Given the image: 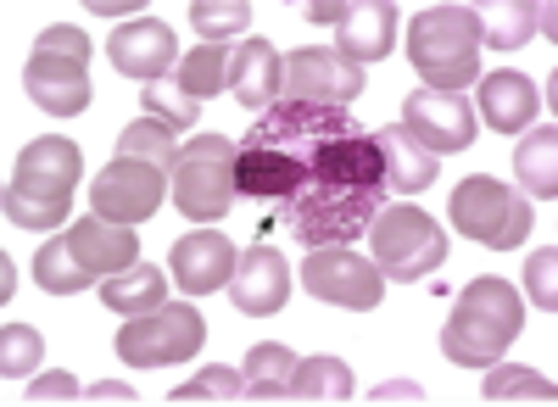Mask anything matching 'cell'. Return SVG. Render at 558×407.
Masks as SVG:
<instances>
[{
	"label": "cell",
	"mask_w": 558,
	"mask_h": 407,
	"mask_svg": "<svg viewBox=\"0 0 558 407\" xmlns=\"http://www.w3.org/2000/svg\"><path fill=\"white\" fill-rule=\"evenodd\" d=\"M553 380L536 374V369H514V363H492L486 369V385H481V402H536V407H553Z\"/></svg>",
	"instance_id": "83f0119b"
},
{
	"label": "cell",
	"mask_w": 558,
	"mask_h": 407,
	"mask_svg": "<svg viewBox=\"0 0 558 407\" xmlns=\"http://www.w3.org/2000/svg\"><path fill=\"white\" fill-rule=\"evenodd\" d=\"M84 402H140L129 385H112V380H101V385H84Z\"/></svg>",
	"instance_id": "f35d334b"
},
{
	"label": "cell",
	"mask_w": 558,
	"mask_h": 407,
	"mask_svg": "<svg viewBox=\"0 0 558 407\" xmlns=\"http://www.w3.org/2000/svg\"><path fill=\"white\" fill-rule=\"evenodd\" d=\"M107 62L134 84H157V78H173V67H179V39L162 17H134V23L112 28Z\"/></svg>",
	"instance_id": "4fadbf2b"
},
{
	"label": "cell",
	"mask_w": 558,
	"mask_h": 407,
	"mask_svg": "<svg viewBox=\"0 0 558 407\" xmlns=\"http://www.w3.org/2000/svg\"><path fill=\"white\" fill-rule=\"evenodd\" d=\"M168 196L191 223H218L235 212V140L223 134H196L179 146V162L168 173Z\"/></svg>",
	"instance_id": "8992f818"
},
{
	"label": "cell",
	"mask_w": 558,
	"mask_h": 407,
	"mask_svg": "<svg viewBox=\"0 0 558 407\" xmlns=\"http://www.w3.org/2000/svg\"><path fill=\"white\" fill-rule=\"evenodd\" d=\"M162 196H168V173L151 168V162H129V157L107 162L101 178L89 185V207H96L101 218H112V223H129V230L146 223L162 207Z\"/></svg>",
	"instance_id": "7c38bea8"
},
{
	"label": "cell",
	"mask_w": 558,
	"mask_h": 407,
	"mask_svg": "<svg viewBox=\"0 0 558 407\" xmlns=\"http://www.w3.org/2000/svg\"><path fill=\"white\" fill-rule=\"evenodd\" d=\"M408 57L425 89L463 96L481 78V12L475 7H425L413 12L408 28Z\"/></svg>",
	"instance_id": "277c9868"
},
{
	"label": "cell",
	"mask_w": 558,
	"mask_h": 407,
	"mask_svg": "<svg viewBox=\"0 0 558 407\" xmlns=\"http://www.w3.org/2000/svg\"><path fill=\"white\" fill-rule=\"evenodd\" d=\"M34 51L73 57V62H84V67H89V57H96V45H89V34H84V28H73V23H51V28H39Z\"/></svg>",
	"instance_id": "d590c367"
},
{
	"label": "cell",
	"mask_w": 558,
	"mask_h": 407,
	"mask_svg": "<svg viewBox=\"0 0 558 407\" xmlns=\"http://www.w3.org/2000/svg\"><path fill=\"white\" fill-rule=\"evenodd\" d=\"M363 96V67H352L341 51L302 45L286 57L279 73V101H318V107H352Z\"/></svg>",
	"instance_id": "30bf717a"
},
{
	"label": "cell",
	"mask_w": 558,
	"mask_h": 407,
	"mask_svg": "<svg viewBox=\"0 0 558 407\" xmlns=\"http://www.w3.org/2000/svg\"><path fill=\"white\" fill-rule=\"evenodd\" d=\"M229 301H235V312H246V319H274V312H286V301H291L286 251H274V246L241 251L235 280H229Z\"/></svg>",
	"instance_id": "9a60e30c"
},
{
	"label": "cell",
	"mask_w": 558,
	"mask_h": 407,
	"mask_svg": "<svg viewBox=\"0 0 558 407\" xmlns=\"http://www.w3.org/2000/svg\"><path fill=\"white\" fill-rule=\"evenodd\" d=\"M525 296L547 312H558V246H542V251H531V262H525Z\"/></svg>",
	"instance_id": "e575fe53"
},
{
	"label": "cell",
	"mask_w": 558,
	"mask_h": 407,
	"mask_svg": "<svg viewBox=\"0 0 558 407\" xmlns=\"http://www.w3.org/2000/svg\"><path fill=\"white\" fill-rule=\"evenodd\" d=\"M89 12H96V17H118V23H134V17H146L140 7H112V0H89Z\"/></svg>",
	"instance_id": "ab89813d"
},
{
	"label": "cell",
	"mask_w": 558,
	"mask_h": 407,
	"mask_svg": "<svg viewBox=\"0 0 558 407\" xmlns=\"http://www.w3.org/2000/svg\"><path fill=\"white\" fill-rule=\"evenodd\" d=\"M413 146H425L430 157H452L475 146V107L463 96H441V89H413L402 101V123H397Z\"/></svg>",
	"instance_id": "8fae6325"
},
{
	"label": "cell",
	"mask_w": 558,
	"mask_h": 407,
	"mask_svg": "<svg viewBox=\"0 0 558 407\" xmlns=\"http://www.w3.org/2000/svg\"><path fill=\"white\" fill-rule=\"evenodd\" d=\"M447 207H452V230H458L463 240L486 246V251H514V246H525V240H531V223H536L531 201H525L520 190H508L502 178H492V173L463 178Z\"/></svg>",
	"instance_id": "52a82bcc"
},
{
	"label": "cell",
	"mask_w": 558,
	"mask_h": 407,
	"mask_svg": "<svg viewBox=\"0 0 558 407\" xmlns=\"http://www.w3.org/2000/svg\"><path fill=\"white\" fill-rule=\"evenodd\" d=\"M235 196L274 207L296 246H352L391 201L375 128L347 107L274 101L235 140Z\"/></svg>",
	"instance_id": "6da1fadb"
},
{
	"label": "cell",
	"mask_w": 558,
	"mask_h": 407,
	"mask_svg": "<svg viewBox=\"0 0 558 407\" xmlns=\"http://www.w3.org/2000/svg\"><path fill=\"white\" fill-rule=\"evenodd\" d=\"M34 280H39L45 296H78V291H89V285H101V280L78 262V251L68 246V235H62V240H45V246L34 251Z\"/></svg>",
	"instance_id": "484cf974"
},
{
	"label": "cell",
	"mask_w": 558,
	"mask_h": 407,
	"mask_svg": "<svg viewBox=\"0 0 558 407\" xmlns=\"http://www.w3.org/2000/svg\"><path fill=\"white\" fill-rule=\"evenodd\" d=\"M302 285H307V296L330 301V307H347V312H375L386 301V274L352 246L307 251L302 257Z\"/></svg>",
	"instance_id": "9c48e42d"
},
{
	"label": "cell",
	"mask_w": 558,
	"mask_h": 407,
	"mask_svg": "<svg viewBox=\"0 0 558 407\" xmlns=\"http://www.w3.org/2000/svg\"><path fill=\"white\" fill-rule=\"evenodd\" d=\"M23 89H28V101L39 112H51V118H78L89 107V67L73 62V57H51V51H34L23 62Z\"/></svg>",
	"instance_id": "2e32d148"
},
{
	"label": "cell",
	"mask_w": 558,
	"mask_h": 407,
	"mask_svg": "<svg viewBox=\"0 0 558 407\" xmlns=\"http://www.w3.org/2000/svg\"><path fill=\"white\" fill-rule=\"evenodd\" d=\"M202 346H207V319L191 301H162L140 319H123L118 330V357L129 369H173Z\"/></svg>",
	"instance_id": "ba28073f"
},
{
	"label": "cell",
	"mask_w": 558,
	"mask_h": 407,
	"mask_svg": "<svg viewBox=\"0 0 558 407\" xmlns=\"http://www.w3.org/2000/svg\"><path fill=\"white\" fill-rule=\"evenodd\" d=\"M397 7L391 0H352V7H341V23H336V51L352 62V67H368V62H386L391 45H397Z\"/></svg>",
	"instance_id": "e0dca14e"
},
{
	"label": "cell",
	"mask_w": 558,
	"mask_h": 407,
	"mask_svg": "<svg viewBox=\"0 0 558 407\" xmlns=\"http://www.w3.org/2000/svg\"><path fill=\"white\" fill-rule=\"evenodd\" d=\"M514 173H520L525 196H536V201H553V196H558V128H553V118L536 123L525 140H520Z\"/></svg>",
	"instance_id": "cb8c5ba5"
},
{
	"label": "cell",
	"mask_w": 558,
	"mask_h": 407,
	"mask_svg": "<svg viewBox=\"0 0 558 407\" xmlns=\"http://www.w3.org/2000/svg\"><path fill=\"white\" fill-rule=\"evenodd\" d=\"M39 351H45L39 330H28V324H7V330H0V374H7V385L39 369Z\"/></svg>",
	"instance_id": "836d02e7"
},
{
	"label": "cell",
	"mask_w": 558,
	"mask_h": 407,
	"mask_svg": "<svg viewBox=\"0 0 558 407\" xmlns=\"http://www.w3.org/2000/svg\"><path fill=\"white\" fill-rule=\"evenodd\" d=\"M307 17L313 23H341V7H336V0H330V7H307Z\"/></svg>",
	"instance_id": "60d3db41"
},
{
	"label": "cell",
	"mask_w": 558,
	"mask_h": 407,
	"mask_svg": "<svg viewBox=\"0 0 558 407\" xmlns=\"http://www.w3.org/2000/svg\"><path fill=\"white\" fill-rule=\"evenodd\" d=\"M291 369H296V351L279 346V341H257L241 363V380H246V402H286V385H291Z\"/></svg>",
	"instance_id": "d4e9b609"
},
{
	"label": "cell",
	"mask_w": 558,
	"mask_h": 407,
	"mask_svg": "<svg viewBox=\"0 0 558 407\" xmlns=\"http://www.w3.org/2000/svg\"><path fill=\"white\" fill-rule=\"evenodd\" d=\"M173 78L191 89L196 101L223 96V89H229V45H196V51L173 67Z\"/></svg>",
	"instance_id": "f546056e"
},
{
	"label": "cell",
	"mask_w": 558,
	"mask_h": 407,
	"mask_svg": "<svg viewBox=\"0 0 558 407\" xmlns=\"http://www.w3.org/2000/svg\"><path fill=\"white\" fill-rule=\"evenodd\" d=\"M118 157L151 162V168L173 173V162H179V134H173L168 123H157V118H134V123L118 134Z\"/></svg>",
	"instance_id": "4316f807"
},
{
	"label": "cell",
	"mask_w": 558,
	"mask_h": 407,
	"mask_svg": "<svg viewBox=\"0 0 558 407\" xmlns=\"http://www.w3.org/2000/svg\"><path fill=\"white\" fill-rule=\"evenodd\" d=\"M368 262H375L386 280H397V285L430 280L436 268L447 262V230L425 207L386 201L375 212V223H368Z\"/></svg>",
	"instance_id": "5b68a950"
},
{
	"label": "cell",
	"mask_w": 558,
	"mask_h": 407,
	"mask_svg": "<svg viewBox=\"0 0 558 407\" xmlns=\"http://www.w3.org/2000/svg\"><path fill=\"white\" fill-rule=\"evenodd\" d=\"M375 146H380V162H386V190L391 196H418V190L436 185L441 157H430L425 146H413L397 123L391 128H375Z\"/></svg>",
	"instance_id": "44dd1931"
},
{
	"label": "cell",
	"mask_w": 558,
	"mask_h": 407,
	"mask_svg": "<svg viewBox=\"0 0 558 407\" xmlns=\"http://www.w3.org/2000/svg\"><path fill=\"white\" fill-rule=\"evenodd\" d=\"M357 396V380L352 369L341 363V357H296V369H291V385H286V402H307V407H341Z\"/></svg>",
	"instance_id": "7402d4cb"
},
{
	"label": "cell",
	"mask_w": 558,
	"mask_h": 407,
	"mask_svg": "<svg viewBox=\"0 0 558 407\" xmlns=\"http://www.w3.org/2000/svg\"><path fill=\"white\" fill-rule=\"evenodd\" d=\"M279 73H286V57L257 34H246L235 51H229V89H235V101L252 107V112H268L279 101Z\"/></svg>",
	"instance_id": "ffe728a7"
},
{
	"label": "cell",
	"mask_w": 558,
	"mask_h": 407,
	"mask_svg": "<svg viewBox=\"0 0 558 407\" xmlns=\"http://www.w3.org/2000/svg\"><path fill=\"white\" fill-rule=\"evenodd\" d=\"M162 301H168V280L151 262H134V268H123V274L101 280V307H112L118 319H140V312H151Z\"/></svg>",
	"instance_id": "603a6c76"
},
{
	"label": "cell",
	"mask_w": 558,
	"mask_h": 407,
	"mask_svg": "<svg viewBox=\"0 0 558 407\" xmlns=\"http://www.w3.org/2000/svg\"><path fill=\"white\" fill-rule=\"evenodd\" d=\"M68 246L78 251V262H84L96 280H112V274H123V268L140 262V240H134V230H129V223L101 218V212L78 218L73 230H68Z\"/></svg>",
	"instance_id": "ac0fdd59"
},
{
	"label": "cell",
	"mask_w": 558,
	"mask_h": 407,
	"mask_svg": "<svg viewBox=\"0 0 558 407\" xmlns=\"http://www.w3.org/2000/svg\"><path fill=\"white\" fill-rule=\"evenodd\" d=\"M235 240H223L218 230H196L173 240L168 251V274L184 296H213V291H229V280H235Z\"/></svg>",
	"instance_id": "5bb4252c"
},
{
	"label": "cell",
	"mask_w": 558,
	"mask_h": 407,
	"mask_svg": "<svg viewBox=\"0 0 558 407\" xmlns=\"http://www.w3.org/2000/svg\"><path fill=\"white\" fill-rule=\"evenodd\" d=\"M168 402H173V407H202V402H223V407H235V402H246V380H241L235 369L213 363V369H202L191 385H179Z\"/></svg>",
	"instance_id": "d6a6232c"
},
{
	"label": "cell",
	"mask_w": 558,
	"mask_h": 407,
	"mask_svg": "<svg viewBox=\"0 0 558 407\" xmlns=\"http://www.w3.org/2000/svg\"><path fill=\"white\" fill-rule=\"evenodd\" d=\"M368 402H425V391L418 385H408V380H391V385H380V391H368Z\"/></svg>",
	"instance_id": "74e56055"
},
{
	"label": "cell",
	"mask_w": 558,
	"mask_h": 407,
	"mask_svg": "<svg viewBox=\"0 0 558 407\" xmlns=\"http://www.w3.org/2000/svg\"><path fill=\"white\" fill-rule=\"evenodd\" d=\"M536 34V7H520V0H508V7H492L481 12V45H492V51H520V45Z\"/></svg>",
	"instance_id": "1f68e13d"
},
{
	"label": "cell",
	"mask_w": 558,
	"mask_h": 407,
	"mask_svg": "<svg viewBox=\"0 0 558 407\" xmlns=\"http://www.w3.org/2000/svg\"><path fill=\"white\" fill-rule=\"evenodd\" d=\"M520 330H525L520 291L497 274H481L458 291V307L441 324V351L458 369H492V363H502V351L520 341Z\"/></svg>",
	"instance_id": "3957f363"
},
{
	"label": "cell",
	"mask_w": 558,
	"mask_h": 407,
	"mask_svg": "<svg viewBox=\"0 0 558 407\" xmlns=\"http://www.w3.org/2000/svg\"><path fill=\"white\" fill-rule=\"evenodd\" d=\"M191 28L202 34V45H229V39H246L252 28V7L246 0H196L191 7Z\"/></svg>",
	"instance_id": "f1b7e54d"
},
{
	"label": "cell",
	"mask_w": 558,
	"mask_h": 407,
	"mask_svg": "<svg viewBox=\"0 0 558 407\" xmlns=\"http://www.w3.org/2000/svg\"><path fill=\"white\" fill-rule=\"evenodd\" d=\"M140 118H157V123H168L173 134H191L196 118H202V101H196L179 78H157V84H146V112H140Z\"/></svg>",
	"instance_id": "4dcf8cb0"
},
{
	"label": "cell",
	"mask_w": 558,
	"mask_h": 407,
	"mask_svg": "<svg viewBox=\"0 0 558 407\" xmlns=\"http://www.w3.org/2000/svg\"><path fill=\"white\" fill-rule=\"evenodd\" d=\"M536 112H542V89H536L525 73H514V67L481 73V107H475V118H486L497 134H520V128H531Z\"/></svg>",
	"instance_id": "d6986e66"
},
{
	"label": "cell",
	"mask_w": 558,
	"mask_h": 407,
	"mask_svg": "<svg viewBox=\"0 0 558 407\" xmlns=\"http://www.w3.org/2000/svg\"><path fill=\"white\" fill-rule=\"evenodd\" d=\"M84 173V151L68 140V134H39L17 151V168L7 178V196H0V212L17 230H62L73 212V185Z\"/></svg>",
	"instance_id": "7a4b0ae2"
},
{
	"label": "cell",
	"mask_w": 558,
	"mask_h": 407,
	"mask_svg": "<svg viewBox=\"0 0 558 407\" xmlns=\"http://www.w3.org/2000/svg\"><path fill=\"white\" fill-rule=\"evenodd\" d=\"M23 402H28V407H45V402H84V385H78L73 374H62V369H57V374H45L39 385H28V391H23Z\"/></svg>",
	"instance_id": "8d00e7d4"
}]
</instances>
